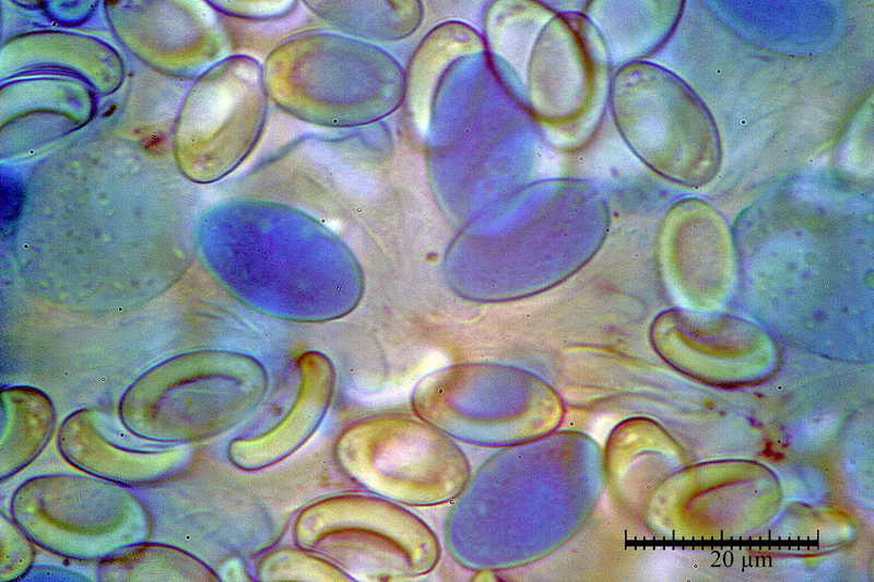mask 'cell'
I'll use <instances>...</instances> for the list:
<instances>
[{
    "label": "cell",
    "mask_w": 874,
    "mask_h": 582,
    "mask_svg": "<svg viewBox=\"0 0 874 582\" xmlns=\"http://www.w3.org/2000/svg\"><path fill=\"white\" fill-rule=\"evenodd\" d=\"M529 58L533 109L544 119L575 118L592 95V60L568 21L555 17L538 34Z\"/></svg>",
    "instance_id": "obj_7"
},
{
    "label": "cell",
    "mask_w": 874,
    "mask_h": 582,
    "mask_svg": "<svg viewBox=\"0 0 874 582\" xmlns=\"http://www.w3.org/2000/svg\"><path fill=\"white\" fill-rule=\"evenodd\" d=\"M610 97L621 135L651 168L694 187L716 176L722 155L716 122L677 75L653 63L631 62L616 72Z\"/></svg>",
    "instance_id": "obj_2"
},
{
    "label": "cell",
    "mask_w": 874,
    "mask_h": 582,
    "mask_svg": "<svg viewBox=\"0 0 874 582\" xmlns=\"http://www.w3.org/2000/svg\"><path fill=\"white\" fill-rule=\"evenodd\" d=\"M333 455L350 480L399 504L450 501L469 479L465 455L451 437L427 421L406 417L350 426L338 437Z\"/></svg>",
    "instance_id": "obj_5"
},
{
    "label": "cell",
    "mask_w": 874,
    "mask_h": 582,
    "mask_svg": "<svg viewBox=\"0 0 874 582\" xmlns=\"http://www.w3.org/2000/svg\"><path fill=\"white\" fill-rule=\"evenodd\" d=\"M10 515L43 549L78 561H102L145 542L146 504L128 487L93 475L46 474L24 480Z\"/></svg>",
    "instance_id": "obj_3"
},
{
    "label": "cell",
    "mask_w": 874,
    "mask_h": 582,
    "mask_svg": "<svg viewBox=\"0 0 874 582\" xmlns=\"http://www.w3.org/2000/svg\"><path fill=\"white\" fill-rule=\"evenodd\" d=\"M34 542L3 512L0 516V581L21 580L35 560Z\"/></svg>",
    "instance_id": "obj_12"
},
{
    "label": "cell",
    "mask_w": 874,
    "mask_h": 582,
    "mask_svg": "<svg viewBox=\"0 0 874 582\" xmlns=\"http://www.w3.org/2000/svg\"><path fill=\"white\" fill-rule=\"evenodd\" d=\"M55 424V407L40 390L11 387L1 391V482L27 467L43 452Z\"/></svg>",
    "instance_id": "obj_9"
},
{
    "label": "cell",
    "mask_w": 874,
    "mask_h": 582,
    "mask_svg": "<svg viewBox=\"0 0 874 582\" xmlns=\"http://www.w3.org/2000/svg\"><path fill=\"white\" fill-rule=\"evenodd\" d=\"M97 579L106 582H211L214 570L192 554L173 545L135 544L97 566Z\"/></svg>",
    "instance_id": "obj_10"
},
{
    "label": "cell",
    "mask_w": 874,
    "mask_h": 582,
    "mask_svg": "<svg viewBox=\"0 0 874 582\" xmlns=\"http://www.w3.org/2000/svg\"><path fill=\"white\" fill-rule=\"evenodd\" d=\"M62 458L85 474L126 487L170 480L194 462L188 443L144 438L107 412L83 408L70 414L58 431Z\"/></svg>",
    "instance_id": "obj_6"
},
{
    "label": "cell",
    "mask_w": 874,
    "mask_h": 582,
    "mask_svg": "<svg viewBox=\"0 0 874 582\" xmlns=\"http://www.w3.org/2000/svg\"><path fill=\"white\" fill-rule=\"evenodd\" d=\"M259 581H352L329 559L302 547H280L264 554L257 562Z\"/></svg>",
    "instance_id": "obj_11"
},
{
    "label": "cell",
    "mask_w": 874,
    "mask_h": 582,
    "mask_svg": "<svg viewBox=\"0 0 874 582\" xmlns=\"http://www.w3.org/2000/svg\"><path fill=\"white\" fill-rule=\"evenodd\" d=\"M304 361V385L287 415L268 431L229 442L227 458L237 468L259 471L275 465L300 449L318 429L330 397L331 370L320 357Z\"/></svg>",
    "instance_id": "obj_8"
},
{
    "label": "cell",
    "mask_w": 874,
    "mask_h": 582,
    "mask_svg": "<svg viewBox=\"0 0 874 582\" xmlns=\"http://www.w3.org/2000/svg\"><path fill=\"white\" fill-rule=\"evenodd\" d=\"M293 538L353 580L411 579L433 570L440 557L426 523L375 495L342 494L310 503L295 519Z\"/></svg>",
    "instance_id": "obj_4"
},
{
    "label": "cell",
    "mask_w": 874,
    "mask_h": 582,
    "mask_svg": "<svg viewBox=\"0 0 874 582\" xmlns=\"http://www.w3.org/2000/svg\"><path fill=\"white\" fill-rule=\"evenodd\" d=\"M263 372L246 356L214 351L180 354L155 365L122 394L121 421L155 441L213 439L243 421L258 404Z\"/></svg>",
    "instance_id": "obj_1"
}]
</instances>
